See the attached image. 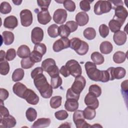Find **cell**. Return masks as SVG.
<instances>
[{
    "label": "cell",
    "instance_id": "obj_31",
    "mask_svg": "<svg viewBox=\"0 0 128 128\" xmlns=\"http://www.w3.org/2000/svg\"><path fill=\"white\" fill-rule=\"evenodd\" d=\"M24 72L22 68H17L15 70L12 74V80L14 82H18L22 80L24 77Z\"/></svg>",
    "mask_w": 128,
    "mask_h": 128
},
{
    "label": "cell",
    "instance_id": "obj_27",
    "mask_svg": "<svg viewBox=\"0 0 128 128\" xmlns=\"http://www.w3.org/2000/svg\"><path fill=\"white\" fill-rule=\"evenodd\" d=\"M100 52L103 54H109L112 52L113 50V46L110 42L104 41L100 44Z\"/></svg>",
    "mask_w": 128,
    "mask_h": 128
},
{
    "label": "cell",
    "instance_id": "obj_42",
    "mask_svg": "<svg viewBox=\"0 0 128 128\" xmlns=\"http://www.w3.org/2000/svg\"><path fill=\"white\" fill-rule=\"evenodd\" d=\"M12 10V6L9 2H3L0 6V12L2 14H9Z\"/></svg>",
    "mask_w": 128,
    "mask_h": 128
},
{
    "label": "cell",
    "instance_id": "obj_39",
    "mask_svg": "<svg viewBox=\"0 0 128 128\" xmlns=\"http://www.w3.org/2000/svg\"><path fill=\"white\" fill-rule=\"evenodd\" d=\"M89 92L94 95L96 97H99L102 94V89L100 86L94 84L89 87Z\"/></svg>",
    "mask_w": 128,
    "mask_h": 128
},
{
    "label": "cell",
    "instance_id": "obj_44",
    "mask_svg": "<svg viewBox=\"0 0 128 128\" xmlns=\"http://www.w3.org/2000/svg\"><path fill=\"white\" fill-rule=\"evenodd\" d=\"M63 5L64 8L70 12H73L76 9L75 3L70 0H66L63 2Z\"/></svg>",
    "mask_w": 128,
    "mask_h": 128
},
{
    "label": "cell",
    "instance_id": "obj_8",
    "mask_svg": "<svg viewBox=\"0 0 128 128\" xmlns=\"http://www.w3.org/2000/svg\"><path fill=\"white\" fill-rule=\"evenodd\" d=\"M106 70L110 76V80H113L114 79H121L124 78L126 74V70L120 66L116 68L110 67Z\"/></svg>",
    "mask_w": 128,
    "mask_h": 128
},
{
    "label": "cell",
    "instance_id": "obj_24",
    "mask_svg": "<svg viewBox=\"0 0 128 128\" xmlns=\"http://www.w3.org/2000/svg\"><path fill=\"white\" fill-rule=\"evenodd\" d=\"M51 120L49 118H40L34 122L32 126V128H46L48 127L50 124Z\"/></svg>",
    "mask_w": 128,
    "mask_h": 128
},
{
    "label": "cell",
    "instance_id": "obj_13",
    "mask_svg": "<svg viewBox=\"0 0 128 128\" xmlns=\"http://www.w3.org/2000/svg\"><path fill=\"white\" fill-rule=\"evenodd\" d=\"M67 12L62 8H58L56 10L53 15V20L56 24H63L66 20Z\"/></svg>",
    "mask_w": 128,
    "mask_h": 128
},
{
    "label": "cell",
    "instance_id": "obj_58",
    "mask_svg": "<svg viewBox=\"0 0 128 128\" xmlns=\"http://www.w3.org/2000/svg\"><path fill=\"white\" fill-rule=\"evenodd\" d=\"M6 54L5 53V52L3 50H0V61L4 60V58H6Z\"/></svg>",
    "mask_w": 128,
    "mask_h": 128
},
{
    "label": "cell",
    "instance_id": "obj_46",
    "mask_svg": "<svg viewBox=\"0 0 128 128\" xmlns=\"http://www.w3.org/2000/svg\"><path fill=\"white\" fill-rule=\"evenodd\" d=\"M98 31L100 36L103 38H106L109 34V28L105 24H102L99 26Z\"/></svg>",
    "mask_w": 128,
    "mask_h": 128
},
{
    "label": "cell",
    "instance_id": "obj_57",
    "mask_svg": "<svg viewBox=\"0 0 128 128\" xmlns=\"http://www.w3.org/2000/svg\"><path fill=\"white\" fill-rule=\"evenodd\" d=\"M112 5L113 4L114 6H112V8H114L116 6H123V2L122 0H115V1H110Z\"/></svg>",
    "mask_w": 128,
    "mask_h": 128
},
{
    "label": "cell",
    "instance_id": "obj_51",
    "mask_svg": "<svg viewBox=\"0 0 128 128\" xmlns=\"http://www.w3.org/2000/svg\"><path fill=\"white\" fill-rule=\"evenodd\" d=\"M80 95L77 94L76 93H74V92H72V90H71L70 88H69L66 92V100L74 99L78 100L80 98Z\"/></svg>",
    "mask_w": 128,
    "mask_h": 128
},
{
    "label": "cell",
    "instance_id": "obj_26",
    "mask_svg": "<svg viewBox=\"0 0 128 128\" xmlns=\"http://www.w3.org/2000/svg\"><path fill=\"white\" fill-rule=\"evenodd\" d=\"M124 23L116 19H112L108 23V28L110 29L112 32H116L120 30V28Z\"/></svg>",
    "mask_w": 128,
    "mask_h": 128
},
{
    "label": "cell",
    "instance_id": "obj_41",
    "mask_svg": "<svg viewBox=\"0 0 128 128\" xmlns=\"http://www.w3.org/2000/svg\"><path fill=\"white\" fill-rule=\"evenodd\" d=\"M62 78L60 76L51 78L50 85L53 88H58L62 84Z\"/></svg>",
    "mask_w": 128,
    "mask_h": 128
},
{
    "label": "cell",
    "instance_id": "obj_52",
    "mask_svg": "<svg viewBox=\"0 0 128 128\" xmlns=\"http://www.w3.org/2000/svg\"><path fill=\"white\" fill-rule=\"evenodd\" d=\"M66 25L68 27L70 31V32H72L76 31L78 27V24L74 20H70L67 22L66 24Z\"/></svg>",
    "mask_w": 128,
    "mask_h": 128
},
{
    "label": "cell",
    "instance_id": "obj_7",
    "mask_svg": "<svg viewBox=\"0 0 128 128\" xmlns=\"http://www.w3.org/2000/svg\"><path fill=\"white\" fill-rule=\"evenodd\" d=\"M65 66L68 70L70 74L74 77L80 76L82 73V69L78 61L75 60H68Z\"/></svg>",
    "mask_w": 128,
    "mask_h": 128
},
{
    "label": "cell",
    "instance_id": "obj_54",
    "mask_svg": "<svg viewBox=\"0 0 128 128\" xmlns=\"http://www.w3.org/2000/svg\"><path fill=\"white\" fill-rule=\"evenodd\" d=\"M9 96L8 92L4 88H0V102H4L5 100Z\"/></svg>",
    "mask_w": 128,
    "mask_h": 128
},
{
    "label": "cell",
    "instance_id": "obj_61",
    "mask_svg": "<svg viewBox=\"0 0 128 128\" xmlns=\"http://www.w3.org/2000/svg\"><path fill=\"white\" fill-rule=\"evenodd\" d=\"M92 127H102L100 125H99L98 124H95L94 125L92 126Z\"/></svg>",
    "mask_w": 128,
    "mask_h": 128
},
{
    "label": "cell",
    "instance_id": "obj_50",
    "mask_svg": "<svg viewBox=\"0 0 128 128\" xmlns=\"http://www.w3.org/2000/svg\"><path fill=\"white\" fill-rule=\"evenodd\" d=\"M51 0H37L38 5L41 8V10H48Z\"/></svg>",
    "mask_w": 128,
    "mask_h": 128
},
{
    "label": "cell",
    "instance_id": "obj_59",
    "mask_svg": "<svg viewBox=\"0 0 128 128\" xmlns=\"http://www.w3.org/2000/svg\"><path fill=\"white\" fill-rule=\"evenodd\" d=\"M70 124L67 122H66L64 123H63L62 124V125H60L59 127H66V128H70V126H68V124Z\"/></svg>",
    "mask_w": 128,
    "mask_h": 128
},
{
    "label": "cell",
    "instance_id": "obj_20",
    "mask_svg": "<svg viewBox=\"0 0 128 128\" xmlns=\"http://www.w3.org/2000/svg\"><path fill=\"white\" fill-rule=\"evenodd\" d=\"M127 36L125 32L119 30L114 32L113 36V40L118 46H122L125 44L126 41Z\"/></svg>",
    "mask_w": 128,
    "mask_h": 128
},
{
    "label": "cell",
    "instance_id": "obj_47",
    "mask_svg": "<svg viewBox=\"0 0 128 128\" xmlns=\"http://www.w3.org/2000/svg\"><path fill=\"white\" fill-rule=\"evenodd\" d=\"M34 50L38 52L43 56L46 52V46L43 43L37 44L34 45Z\"/></svg>",
    "mask_w": 128,
    "mask_h": 128
},
{
    "label": "cell",
    "instance_id": "obj_12",
    "mask_svg": "<svg viewBox=\"0 0 128 128\" xmlns=\"http://www.w3.org/2000/svg\"><path fill=\"white\" fill-rule=\"evenodd\" d=\"M114 9V15L113 18L116 19L124 23L128 15L127 10L123 6H116Z\"/></svg>",
    "mask_w": 128,
    "mask_h": 128
},
{
    "label": "cell",
    "instance_id": "obj_16",
    "mask_svg": "<svg viewBox=\"0 0 128 128\" xmlns=\"http://www.w3.org/2000/svg\"><path fill=\"white\" fill-rule=\"evenodd\" d=\"M37 18L38 22L43 25L48 24L52 20V16L48 10H41L40 11H38L37 14Z\"/></svg>",
    "mask_w": 128,
    "mask_h": 128
},
{
    "label": "cell",
    "instance_id": "obj_43",
    "mask_svg": "<svg viewBox=\"0 0 128 128\" xmlns=\"http://www.w3.org/2000/svg\"><path fill=\"white\" fill-rule=\"evenodd\" d=\"M42 56H43L40 53L36 50H33L32 52H30L29 57L34 63H36L40 62L42 60Z\"/></svg>",
    "mask_w": 128,
    "mask_h": 128
},
{
    "label": "cell",
    "instance_id": "obj_11",
    "mask_svg": "<svg viewBox=\"0 0 128 128\" xmlns=\"http://www.w3.org/2000/svg\"><path fill=\"white\" fill-rule=\"evenodd\" d=\"M69 47H70V40L67 38H62L55 41L52 46V49L55 52H59Z\"/></svg>",
    "mask_w": 128,
    "mask_h": 128
},
{
    "label": "cell",
    "instance_id": "obj_5",
    "mask_svg": "<svg viewBox=\"0 0 128 128\" xmlns=\"http://www.w3.org/2000/svg\"><path fill=\"white\" fill-rule=\"evenodd\" d=\"M112 9V5L108 0H98L94 6V12L96 15L108 13Z\"/></svg>",
    "mask_w": 128,
    "mask_h": 128
},
{
    "label": "cell",
    "instance_id": "obj_22",
    "mask_svg": "<svg viewBox=\"0 0 128 128\" xmlns=\"http://www.w3.org/2000/svg\"><path fill=\"white\" fill-rule=\"evenodd\" d=\"M75 19L78 24L82 26L86 25L88 23L89 16L86 12H80L76 14Z\"/></svg>",
    "mask_w": 128,
    "mask_h": 128
},
{
    "label": "cell",
    "instance_id": "obj_14",
    "mask_svg": "<svg viewBox=\"0 0 128 128\" xmlns=\"http://www.w3.org/2000/svg\"><path fill=\"white\" fill-rule=\"evenodd\" d=\"M44 38V31L40 27L34 28L31 32V40L34 44L40 43Z\"/></svg>",
    "mask_w": 128,
    "mask_h": 128
},
{
    "label": "cell",
    "instance_id": "obj_9",
    "mask_svg": "<svg viewBox=\"0 0 128 128\" xmlns=\"http://www.w3.org/2000/svg\"><path fill=\"white\" fill-rule=\"evenodd\" d=\"M86 84L85 78L82 76H79L75 78L74 81L70 88L71 90L77 94L80 95L81 92L84 89Z\"/></svg>",
    "mask_w": 128,
    "mask_h": 128
},
{
    "label": "cell",
    "instance_id": "obj_45",
    "mask_svg": "<svg viewBox=\"0 0 128 128\" xmlns=\"http://www.w3.org/2000/svg\"><path fill=\"white\" fill-rule=\"evenodd\" d=\"M55 118L60 120H63L68 118V114L65 110H60L54 113Z\"/></svg>",
    "mask_w": 128,
    "mask_h": 128
},
{
    "label": "cell",
    "instance_id": "obj_48",
    "mask_svg": "<svg viewBox=\"0 0 128 128\" xmlns=\"http://www.w3.org/2000/svg\"><path fill=\"white\" fill-rule=\"evenodd\" d=\"M93 2L89 1L87 0H83L80 2V9L84 12H88L90 9V2Z\"/></svg>",
    "mask_w": 128,
    "mask_h": 128
},
{
    "label": "cell",
    "instance_id": "obj_33",
    "mask_svg": "<svg viewBox=\"0 0 128 128\" xmlns=\"http://www.w3.org/2000/svg\"><path fill=\"white\" fill-rule=\"evenodd\" d=\"M83 34L84 37L88 40H92L96 38V32L94 28L89 27L86 28Z\"/></svg>",
    "mask_w": 128,
    "mask_h": 128
},
{
    "label": "cell",
    "instance_id": "obj_35",
    "mask_svg": "<svg viewBox=\"0 0 128 128\" xmlns=\"http://www.w3.org/2000/svg\"><path fill=\"white\" fill-rule=\"evenodd\" d=\"M26 116L27 120L30 122L34 121L37 117V112L33 108H28L26 112Z\"/></svg>",
    "mask_w": 128,
    "mask_h": 128
},
{
    "label": "cell",
    "instance_id": "obj_25",
    "mask_svg": "<svg viewBox=\"0 0 128 128\" xmlns=\"http://www.w3.org/2000/svg\"><path fill=\"white\" fill-rule=\"evenodd\" d=\"M16 54L19 58H24L29 57L30 54V50L28 46L23 44L18 47Z\"/></svg>",
    "mask_w": 128,
    "mask_h": 128
},
{
    "label": "cell",
    "instance_id": "obj_6",
    "mask_svg": "<svg viewBox=\"0 0 128 128\" xmlns=\"http://www.w3.org/2000/svg\"><path fill=\"white\" fill-rule=\"evenodd\" d=\"M73 120L77 128H90L89 124L85 121L84 117V116L83 110H76L73 114Z\"/></svg>",
    "mask_w": 128,
    "mask_h": 128
},
{
    "label": "cell",
    "instance_id": "obj_55",
    "mask_svg": "<svg viewBox=\"0 0 128 128\" xmlns=\"http://www.w3.org/2000/svg\"><path fill=\"white\" fill-rule=\"evenodd\" d=\"M43 69L42 67H36L34 69L30 74V76L32 78H34L37 75H38L40 74L43 73Z\"/></svg>",
    "mask_w": 128,
    "mask_h": 128
},
{
    "label": "cell",
    "instance_id": "obj_32",
    "mask_svg": "<svg viewBox=\"0 0 128 128\" xmlns=\"http://www.w3.org/2000/svg\"><path fill=\"white\" fill-rule=\"evenodd\" d=\"M84 116L86 119L88 120H92L94 119L96 114L95 109L89 106H87L83 110Z\"/></svg>",
    "mask_w": 128,
    "mask_h": 128
},
{
    "label": "cell",
    "instance_id": "obj_56",
    "mask_svg": "<svg viewBox=\"0 0 128 128\" xmlns=\"http://www.w3.org/2000/svg\"><path fill=\"white\" fill-rule=\"evenodd\" d=\"M60 73L65 78L68 76L70 74L68 70L65 66H62L60 68Z\"/></svg>",
    "mask_w": 128,
    "mask_h": 128
},
{
    "label": "cell",
    "instance_id": "obj_37",
    "mask_svg": "<svg viewBox=\"0 0 128 128\" xmlns=\"http://www.w3.org/2000/svg\"><path fill=\"white\" fill-rule=\"evenodd\" d=\"M58 35L61 38H67L69 36L70 31L66 24H62L58 26Z\"/></svg>",
    "mask_w": 128,
    "mask_h": 128
},
{
    "label": "cell",
    "instance_id": "obj_34",
    "mask_svg": "<svg viewBox=\"0 0 128 128\" xmlns=\"http://www.w3.org/2000/svg\"><path fill=\"white\" fill-rule=\"evenodd\" d=\"M62 98L60 96H57L52 97L50 102V106L52 108L56 109L59 108L62 104Z\"/></svg>",
    "mask_w": 128,
    "mask_h": 128
},
{
    "label": "cell",
    "instance_id": "obj_40",
    "mask_svg": "<svg viewBox=\"0 0 128 128\" xmlns=\"http://www.w3.org/2000/svg\"><path fill=\"white\" fill-rule=\"evenodd\" d=\"M20 64L22 68L24 69H28L32 67L34 63L30 57L22 58L20 62Z\"/></svg>",
    "mask_w": 128,
    "mask_h": 128
},
{
    "label": "cell",
    "instance_id": "obj_53",
    "mask_svg": "<svg viewBox=\"0 0 128 128\" xmlns=\"http://www.w3.org/2000/svg\"><path fill=\"white\" fill-rule=\"evenodd\" d=\"M10 115L9 111L8 108L5 107L2 104H0V118L8 116Z\"/></svg>",
    "mask_w": 128,
    "mask_h": 128
},
{
    "label": "cell",
    "instance_id": "obj_49",
    "mask_svg": "<svg viewBox=\"0 0 128 128\" xmlns=\"http://www.w3.org/2000/svg\"><path fill=\"white\" fill-rule=\"evenodd\" d=\"M16 56V52L14 48H10L7 50L6 52V59L8 61L13 60Z\"/></svg>",
    "mask_w": 128,
    "mask_h": 128
},
{
    "label": "cell",
    "instance_id": "obj_10",
    "mask_svg": "<svg viewBox=\"0 0 128 128\" xmlns=\"http://www.w3.org/2000/svg\"><path fill=\"white\" fill-rule=\"evenodd\" d=\"M20 22L22 26L28 27L30 26L32 22L33 17L31 11L28 9L22 10L20 12Z\"/></svg>",
    "mask_w": 128,
    "mask_h": 128
},
{
    "label": "cell",
    "instance_id": "obj_4",
    "mask_svg": "<svg viewBox=\"0 0 128 128\" xmlns=\"http://www.w3.org/2000/svg\"><path fill=\"white\" fill-rule=\"evenodd\" d=\"M42 68L51 78L59 76L60 70L56 65L55 60L52 58L44 60L42 63Z\"/></svg>",
    "mask_w": 128,
    "mask_h": 128
},
{
    "label": "cell",
    "instance_id": "obj_30",
    "mask_svg": "<svg viewBox=\"0 0 128 128\" xmlns=\"http://www.w3.org/2000/svg\"><path fill=\"white\" fill-rule=\"evenodd\" d=\"M90 58L93 61L94 63L96 65H100L104 63V56L98 52H94L91 54Z\"/></svg>",
    "mask_w": 128,
    "mask_h": 128
},
{
    "label": "cell",
    "instance_id": "obj_60",
    "mask_svg": "<svg viewBox=\"0 0 128 128\" xmlns=\"http://www.w3.org/2000/svg\"><path fill=\"white\" fill-rule=\"evenodd\" d=\"M12 2L14 4L16 5H20V4L21 2H22V0H16V1H14V0H12Z\"/></svg>",
    "mask_w": 128,
    "mask_h": 128
},
{
    "label": "cell",
    "instance_id": "obj_29",
    "mask_svg": "<svg viewBox=\"0 0 128 128\" xmlns=\"http://www.w3.org/2000/svg\"><path fill=\"white\" fill-rule=\"evenodd\" d=\"M126 58V54L122 51L116 52L112 57L114 62L116 64H122L124 62Z\"/></svg>",
    "mask_w": 128,
    "mask_h": 128
},
{
    "label": "cell",
    "instance_id": "obj_23",
    "mask_svg": "<svg viewBox=\"0 0 128 128\" xmlns=\"http://www.w3.org/2000/svg\"><path fill=\"white\" fill-rule=\"evenodd\" d=\"M65 109L68 112H74L78 108V100L74 99H68L64 104Z\"/></svg>",
    "mask_w": 128,
    "mask_h": 128
},
{
    "label": "cell",
    "instance_id": "obj_15",
    "mask_svg": "<svg viewBox=\"0 0 128 128\" xmlns=\"http://www.w3.org/2000/svg\"><path fill=\"white\" fill-rule=\"evenodd\" d=\"M24 98L26 100L27 102L32 105H36L38 104L40 98L37 94L32 90L28 88L26 91Z\"/></svg>",
    "mask_w": 128,
    "mask_h": 128
},
{
    "label": "cell",
    "instance_id": "obj_21",
    "mask_svg": "<svg viewBox=\"0 0 128 128\" xmlns=\"http://www.w3.org/2000/svg\"><path fill=\"white\" fill-rule=\"evenodd\" d=\"M27 89L26 86L20 82H16L12 87V90L14 94L22 98H24V94Z\"/></svg>",
    "mask_w": 128,
    "mask_h": 128
},
{
    "label": "cell",
    "instance_id": "obj_1",
    "mask_svg": "<svg viewBox=\"0 0 128 128\" xmlns=\"http://www.w3.org/2000/svg\"><path fill=\"white\" fill-rule=\"evenodd\" d=\"M85 70L88 77L92 80L106 82L110 80V76L106 70H101L96 68L94 62H87L84 64Z\"/></svg>",
    "mask_w": 128,
    "mask_h": 128
},
{
    "label": "cell",
    "instance_id": "obj_17",
    "mask_svg": "<svg viewBox=\"0 0 128 128\" xmlns=\"http://www.w3.org/2000/svg\"><path fill=\"white\" fill-rule=\"evenodd\" d=\"M84 103L89 107L94 108V109L97 108L99 106V102L97 98V97L88 92L86 94L84 98Z\"/></svg>",
    "mask_w": 128,
    "mask_h": 128
},
{
    "label": "cell",
    "instance_id": "obj_19",
    "mask_svg": "<svg viewBox=\"0 0 128 128\" xmlns=\"http://www.w3.org/2000/svg\"><path fill=\"white\" fill-rule=\"evenodd\" d=\"M0 126L9 128L14 127L16 124V121L15 118L9 115L8 116L0 118Z\"/></svg>",
    "mask_w": 128,
    "mask_h": 128
},
{
    "label": "cell",
    "instance_id": "obj_28",
    "mask_svg": "<svg viewBox=\"0 0 128 128\" xmlns=\"http://www.w3.org/2000/svg\"><path fill=\"white\" fill-rule=\"evenodd\" d=\"M2 38L3 41L6 45H10L14 41V34L10 31L5 30L2 33Z\"/></svg>",
    "mask_w": 128,
    "mask_h": 128
},
{
    "label": "cell",
    "instance_id": "obj_18",
    "mask_svg": "<svg viewBox=\"0 0 128 128\" xmlns=\"http://www.w3.org/2000/svg\"><path fill=\"white\" fill-rule=\"evenodd\" d=\"M18 25V20L17 18L14 16H10L6 17L4 22V28L9 30H12Z\"/></svg>",
    "mask_w": 128,
    "mask_h": 128
},
{
    "label": "cell",
    "instance_id": "obj_36",
    "mask_svg": "<svg viewBox=\"0 0 128 128\" xmlns=\"http://www.w3.org/2000/svg\"><path fill=\"white\" fill-rule=\"evenodd\" d=\"M58 26L56 24H52L48 28L47 32L48 36L52 38H56L58 36Z\"/></svg>",
    "mask_w": 128,
    "mask_h": 128
},
{
    "label": "cell",
    "instance_id": "obj_38",
    "mask_svg": "<svg viewBox=\"0 0 128 128\" xmlns=\"http://www.w3.org/2000/svg\"><path fill=\"white\" fill-rule=\"evenodd\" d=\"M10 65L7 60L0 61V74L2 75H6L10 71Z\"/></svg>",
    "mask_w": 128,
    "mask_h": 128
},
{
    "label": "cell",
    "instance_id": "obj_2",
    "mask_svg": "<svg viewBox=\"0 0 128 128\" xmlns=\"http://www.w3.org/2000/svg\"><path fill=\"white\" fill-rule=\"evenodd\" d=\"M34 83L43 98H48L51 97L53 88L48 84L43 73L38 74L34 78Z\"/></svg>",
    "mask_w": 128,
    "mask_h": 128
},
{
    "label": "cell",
    "instance_id": "obj_3",
    "mask_svg": "<svg viewBox=\"0 0 128 128\" xmlns=\"http://www.w3.org/2000/svg\"><path fill=\"white\" fill-rule=\"evenodd\" d=\"M70 48L75 50L78 54L83 56L86 54L89 49L87 42L81 40L78 38H73L70 40Z\"/></svg>",
    "mask_w": 128,
    "mask_h": 128
}]
</instances>
